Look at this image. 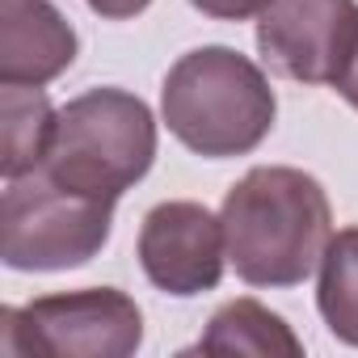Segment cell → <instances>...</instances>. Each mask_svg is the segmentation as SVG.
Returning <instances> with one entry per match:
<instances>
[{"mask_svg": "<svg viewBox=\"0 0 358 358\" xmlns=\"http://www.w3.org/2000/svg\"><path fill=\"white\" fill-rule=\"evenodd\" d=\"M224 241L236 278L249 287H299L320 270L333 241L329 194L312 173L257 164L224 199Z\"/></svg>", "mask_w": 358, "mask_h": 358, "instance_id": "1", "label": "cell"}, {"mask_svg": "<svg viewBox=\"0 0 358 358\" xmlns=\"http://www.w3.org/2000/svg\"><path fill=\"white\" fill-rule=\"evenodd\" d=\"M85 5L106 22H127V17H139L152 0H85Z\"/></svg>", "mask_w": 358, "mask_h": 358, "instance_id": "13", "label": "cell"}, {"mask_svg": "<svg viewBox=\"0 0 358 358\" xmlns=\"http://www.w3.org/2000/svg\"><path fill=\"white\" fill-rule=\"evenodd\" d=\"M143 345V312L118 287H85L0 312V350L47 358H127Z\"/></svg>", "mask_w": 358, "mask_h": 358, "instance_id": "5", "label": "cell"}, {"mask_svg": "<svg viewBox=\"0 0 358 358\" xmlns=\"http://www.w3.org/2000/svg\"><path fill=\"white\" fill-rule=\"evenodd\" d=\"M76 30L51 0H0V85L43 89L76 59Z\"/></svg>", "mask_w": 358, "mask_h": 358, "instance_id": "8", "label": "cell"}, {"mask_svg": "<svg viewBox=\"0 0 358 358\" xmlns=\"http://www.w3.org/2000/svg\"><path fill=\"white\" fill-rule=\"evenodd\" d=\"M156 160V118L143 97L127 89H89L55 110L51 148L43 173L59 186L122 199L135 182H143Z\"/></svg>", "mask_w": 358, "mask_h": 358, "instance_id": "3", "label": "cell"}, {"mask_svg": "<svg viewBox=\"0 0 358 358\" xmlns=\"http://www.w3.org/2000/svg\"><path fill=\"white\" fill-rule=\"evenodd\" d=\"M114 228V199H93L59 186L34 169L13 177L0 203V257L9 270L51 274L93 262Z\"/></svg>", "mask_w": 358, "mask_h": 358, "instance_id": "4", "label": "cell"}, {"mask_svg": "<svg viewBox=\"0 0 358 358\" xmlns=\"http://www.w3.org/2000/svg\"><path fill=\"white\" fill-rule=\"evenodd\" d=\"M333 89H337L354 110H358V38H354V47H350V55H345V64H341V72H337Z\"/></svg>", "mask_w": 358, "mask_h": 358, "instance_id": "14", "label": "cell"}, {"mask_svg": "<svg viewBox=\"0 0 358 358\" xmlns=\"http://www.w3.org/2000/svg\"><path fill=\"white\" fill-rule=\"evenodd\" d=\"M190 5L203 17H215V22H249L270 5V0H190Z\"/></svg>", "mask_w": 358, "mask_h": 358, "instance_id": "12", "label": "cell"}, {"mask_svg": "<svg viewBox=\"0 0 358 358\" xmlns=\"http://www.w3.org/2000/svg\"><path fill=\"white\" fill-rule=\"evenodd\" d=\"M0 118H5L0 122L5 127V152H0L5 182L43 169L51 131H55V110H51L47 93L26 89V85H0Z\"/></svg>", "mask_w": 358, "mask_h": 358, "instance_id": "10", "label": "cell"}, {"mask_svg": "<svg viewBox=\"0 0 358 358\" xmlns=\"http://www.w3.org/2000/svg\"><path fill=\"white\" fill-rule=\"evenodd\" d=\"M164 127L207 160L253 152L278 114L266 72L232 47H199L182 55L160 89Z\"/></svg>", "mask_w": 358, "mask_h": 358, "instance_id": "2", "label": "cell"}, {"mask_svg": "<svg viewBox=\"0 0 358 358\" xmlns=\"http://www.w3.org/2000/svg\"><path fill=\"white\" fill-rule=\"evenodd\" d=\"M194 350L199 354H262V358L266 354L270 358L282 354V358H299L303 341L266 303H257V299H232V303H224L211 316V324H207V333L199 337Z\"/></svg>", "mask_w": 358, "mask_h": 358, "instance_id": "9", "label": "cell"}, {"mask_svg": "<svg viewBox=\"0 0 358 358\" xmlns=\"http://www.w3.org/2000/svg\"><path fill=\"white\" fill-rule=\"evenodd\" d=\"M358 38V0H270L257 13L262 59L299 85H333Z\"/></svg>", "mask_w": 358, "mask_h": 358, "instance_id": "6", "label": "cell"}, {"mask_svg": "<svg viewBox=\"0 0 358 358\" xmlns=\"http://www.w3.org/2000/svg\"><path fill=\"white\" fill-rule=\"evenodd\" d=\"M224 262H228L224 220L211 215L203 203L173 199L143 215L139 266L156 291L177 299L215 291L224 278Z\"/></svg>", "mask_w": 358, "mask_h": 358, "instance_id": "7", "label": "cell"}, {"mask_svg": "<svg viewBox=\"0 0 358 358\" xmlns=\"http://www.w3.org/2000/svg\"><path fill=\"white\" fill-rule=\"evenodd\" d=\"M316 308L337 341L358 345V228H341L329 241L320 257Z\"/></svg>", "mask_w": 358, "mask_h": 358, "instance_id": "11", "label": "cell"}]
</instances>
